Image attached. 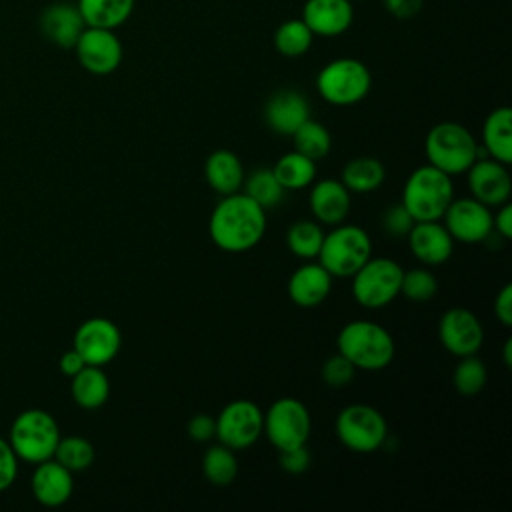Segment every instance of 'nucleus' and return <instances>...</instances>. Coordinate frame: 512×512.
Listing matches in <instances>:
<instances>
[{"label":"nucleus","mask_w":512,"mask_h":512,"mask_svg":"<svg viewBox=\"0 0 512 512\" xmlns=\"http://www.w3.org/2000/svg\"><path fill=\"white\" fill-rule=\"evenodd\" d=\"M208 232L220 250L246 252L266 232V210L244 192L226 194L210 214Z\"/></svg>","instance_id":"f257e3e1"},{"label":"nucleus","mask_w":512,"mask_h":512,"mask_svg":"<svg viewBox=\"0 0 512 512\" xmlns=\"http://www.w3.org/2000/svg\"><path fill=\"white\" fill-rule=\"evenodd\" d=\"M336 346L356 370L368 372L384 370L392 362L396 350L392 334L370 320H352L344 324L338 332Z\"/></svg>","instance_id":"f03ea898"},{"label":"nucleus","mask_w":512,"mask_h":512,"mask_svg":"<svg viewBox=\"0 0 512 512\" xmlns=\"http://www.w3.org/2000/svg\"><path fill=\"white\" fill-rule=\"evenodd\" d=\"M454 200V182L446 172L424 164L410 172L402 190V204L416 222L442 220Z\"/></svg>","instance_id":"7ed1b4c3"},{"label":"nucleus","mask_w":512,"mask_h":512,"mask_svg":"<svg viewBox=\"0 0 512 512\" xmlns=\"http://www.w3.org/2000/svg\"><path fill=\"white\" fill-rule=\"evenodd\" d=\"M60 436V426L50 412L42 408H28L12 420L8 442L18 460L40 464L54 456Z\"/></svg>","instance_id":"20e7f679"},{"label":"nucleus","mask_w":512,"mask_h":512,"mask_svg":"<svg viewBox=\"0 0 512 512\" xmlns=\"http://www.w3.org/2000/svg\"><path fill=\"white\" fill-rule=\"evenodd\" d=\"M424 154L430 166L448 176L464 174L478 156V142L472 132L458 122L432 126L424 140Z\"/></svg>","instance_id":"39448f33"},{"label":"nucleus","mask_w":512,"mask_h":512,"mask_svg":"<svg viewBox=\"0 0 512 512\" xmlns=\"http://www.w3.org/2000/svg\"><path fill=\"white\" fill-rule=\"evenodd\" d=\"M372 256L368 232L356 224H336L324 234L318 262L332 278H350Z\"/></svg>","instance_id":"423d86ee"},{"label":"nucleus","mask_w":512,"mask_h":512,"mask_svg":"<svg viewBox=\"0 0 512 512\" xmlns=\"http://www.w3.org/2000/svg\"><path fill=\"white\" fill-rule=\"evenodd\" d=\"M372 86L368 66L356 58H336L316 76L318 94L334 106H352L364 100Z\"/></svg>","instance_id":"0eeeda50"},{"label":"nucleus","mask_w":512,"mask_h":512,"mask_svg":"<svg viewBox=\"0 0 512 512\" xmlns=\"http://www.w3.org/2000/svg\"><path fill=\"white\" fill-rule=\"evenodd\" d=\"M404 268L392 258H368L350 278L354 300L368 310L388 306L400 294Z\"/></svg>","instance_id":"6e6552de"},{"label":"nucleus","mask_w":512,"mask_h":512,"mask_svg":"<svg viewBox=\"0 0 512 512\" xmlns=\"http://www.w3.org/2000/svg\"><path fill=\"white\" fill-rule=\"evenodd\" d=\"M336 436L352 452L370 454L382 448L388 436V422L380 410L370 404H350L336 416Z\"/></svg>","instance_id":"1a4fd4ad"},{"label":"nucleus","mask_w":512,"mask_h":512,"mask_svg":"<svg viewBox=\"0 0 512 512\" xmlns=\"http://www.w3.org/2000/svg\"><path fill=\"white\" fill-rule=\"evenodd\" d=\"M312 432V418L304 402L292 396L278 398L264 412L262 434L268 442L282 450H290L296 446H304Z\"/></svg>","instance_id":"9d476101"},{"label":"nucleus","mask_w":512,"mask_h":512,"mask_svg":"<svg viewBox=\"0 0 512 512\" xmlns=\"http://www.w3.org/2000/svg\"><path fill=\"white\" fill-rule=\"evenodd\" d=\"M264 426V412L252 400L240 398L228 402L216 416V438L232 450L250 448Z\"/></svg>","instance_id":"9b49d317"},{"label":"nucleus","mask_w":512,"mask_h":512,"mask_svg":"<svg viewBox=\"0 0 512 512\" xmlns=\"http://www.w3.org/2000/svg\"><path fill=\"white\" fill-rule=\"evenodd\" d=\"M442 224L450 232L454 242L480 244L492 236V210L476 198H454L444 216Z\"/></svg>","instance_id":"f8f14e48"},{"label":"nucleus","mask_w":512,"mask_h":512,"mask_svg":"<svg viewBox=\"0 0 512 512\" xmlns=\"http://www.w3.org/2000/svg\"><path fill=\"white\" fill-rule=\"evenodd\" d=\"M122 346V334L118 326L102 316L84 320L72 340V348L84 358L90 366H106L112 362Z\"/></svg>","instance_id":"ddd939ff"},{"label":"nucleus","mask_w":512,"mask_h":512,"mask_svg":"<svg viewBox=\"0 0 512 512\" xmlns=\"http://www.w3.org/2000/svg\"><path fill=\"white\" fill-rule=\"evenodd\" d=\"M80 66L94 74H112L122 62V42L114 30L86 26L74 44Z\"/></svg>","instance_id":"4468645a"},{"label":"nucleus","mask_w":512,"mask_h":512,"mask_svg":"<svg viewBox=\"0 0 512 512\" xmlns=\"http://www.w3.org/2000/svg\"><path fill=\"white\" fill-rule=\"evenodd\" d=\"M438 338L450 354L462 358L480 350L484 344V328L474 312L456 306L440 316Z\"/></svg>","instance_id":"2eb2a0df"},{"label":"nucleus","mask_w":512,"mask_h":512,"mask_svg":"<svg viewBox=\"0 0 512 512\" xmlns=\"http://www.w3.org/2000/svg\"><path fill=\"white\" fill-rule=\"evenodd\" d=\"M506 166L508 164H502L490 156L476 158L466 170L470 196L488 208L506 204L512 194V178Z\"/></svg>","instance_id":"dca6fc26"},{"label":"nucleus","mask_w":512,"mask_h":512,"mask_svg":"<svg viewBox=\"0 0 512 512\" xmlns=\"http://www.w3.org/2000/svg\"><path fill=\"white\" fill-rule=\"evenodd\" d=\"M406 240L412 256L426 266L444 264L454 250V240L440 220L414 222Z\"/></svg>","instance_id":"f3484780"},{"label":"nucleus","mask_w":512,"mask_h":512,"mask_svg":"<svg viewBox=\"0 0 512 512\" xmlns=\"http://www.w3.org/2000/svg\"><path fill=\"white\" fill-rule=\"evenodd\" d=\"M30 490L38 504L46 508H58L66 504L74 492V478L68 468H64L54 458L34 464L30 478Z\"/></svg>","instance_id":"a211bd4d"},{"label":"nucleus","mask_w":512,"mask_h":512,"mask_svg":"<svg viewBox=\"0 0 512 512\" xmlns=\"http://www.w3.org/2000/svg\"><path fill=\"white\" fill-rule=\"evenodd\" d=\"M40 34L58 48H74L78 36L86 28L80 10L70 2L48 4L38 18Z\"/></svg>","instance_id":"6ab92c4d"},{"label":"nucleus","mask_w":512,"mask_h":512,"mask_svg":"<svg viewBox=\"0 0 512 512\" xmlns=\"http://www.w3.org/2000/svg\"><path fill=\"white\" fill-rule=\"evenodd\" d=\"M308 118H310L308 100L300 92L290 88L274 92L264 106L266 126L280 136H292L296 128L302 126Z\"/></svg>","instance_id":"aec40b11"},{"label":"nucleus","mask_w":512,"mask_h":512,"mask_svg":"<svg viewBox=\"0 0 512 512\" xmlns=\"http://www.w3.org/2000/svg\"><path fill=\"white\" fill-rule=\"evenodd\" d=\"M332 280L320 262L304 260L288 278V296L300 308H316L328 298Z\"/></svg>","instance_id":"412c9836"},{"label":"nucleus","mask_w":512,"mask_h":512,"mask_svg":"<svg viewBox=\"0 0 512 512\" xmlns=\"http://www.w3.org/2000/svg\"><path fill=\"white\" fill-rule=\"evenodd\" d=\"M350 194L352 192L340 180L322 178L314 182L308 196V204L314 220L324 226L342 224L350 212V204H352Z\"/></svg>","instance_id":"4be33fe9"},{"label":"nucleus","mask_w":512,"mask_h":512,"mask_svg":"<svg viewBox=\"0 0 512 512\" xmlns=\"http://www.w3.org/2000/svg\"><path fill=\"white\" fill-rule=\"evenodd\" d=\"M302 20L314 36H340L354 20L350 0H306Z\"/></svg>","instance_id":"5701e85b"},{"label":"nucleus","mask_w":512,"mask_h":512,"mask_svg":"<svg viewBox=\"0 0 512 512\" xmlns=\"http://www.w3.org/2000/svg\"><path fill=\"white\" fill-rule=\"evenodd\" d=\"M244 166L230 150H214L204 162V178L220 196L240 192L244 184Z\"/></svg>","instance_id":"b1692460"},{"label":"nucleus","mask_w":512,"mask_h":512,"mask_svg":"<svg viewBox=\"0 0 512 512\" xmlns=\"http://www.w3.org/2000/svg\"><path fill=\"white\" fill-rule=\"evenodd\" d=\"M482 148L502 164L512 162V110L508 106L494 108L482 126Z\"/></svg>","instance_id":"393cba45"},{"label":"nucleus","mask_w":512,"mask_h":512,"mask_svg":"<svg viewBox=\"0 0 512 512\" xmlns=\"http://www.w3.org/2000/svg\"><path fill=\"white\" fill-rule=\"evenodd\" d=\"M70 394L72 400L84 410H96L104 406L110 396V380L102 366L86 364L78 374H74Z\"/></svg>","instance_id":"a878e982"},{"label":"nucleus","mask_w":512,"mask_h":512,"mask_svg":"<svg viewBox=\"0 0 512 512\" xmlns=\"http://www.w3.org/2000/svg\"><path fill=\"white\" fill-rule=\"evenodd\" d=\"M134 2L136 0H76V6L86 26L116 30L130 18Z\"/></svg>","instance_id":"bb28decb"},{"label":"nucleus","mask_w":512,"mask_h":512,"mask_svg":"<svg viewBox=\"0 0 512 512\" xmlns=\"http://www.w3.org/2000/svg\"><path fill=\"white\" fill-rule=\"evenodd\" d=\"M386 178L384 164L374 156H358L342 168V184L354 194H368L382 186Z\"/></svg>","instance_id":"cd10ccee"},{"label":"nucleus","mask_w":512,"mask_h":512,"mask_svg":"<svg viewBox=\"0 0 512 512\" xmlns=\"http://www.w3.org/2000/svg\"><path fill=\"white\" fill-rule=\"evenodd\" d=\"M272 172L284 190H302L316 180V162L292 150L276 160Z\"/></svg>","instance_id":"c85d7f7f"},{"label":"nucleus","mask_w":512,"mask_h":512,"mask_svg":"<svg viewBox=\"0 0 512 512\" xmlns=\"http://www.w3.org/2000/svg\"><path fill=\"white\" fill-rule=\"evenodd\" d=\"M202 474L214 486H228L238 476L236 450L224 444H212L202 456Z\"/></svg>","instance_id":"c756f323"},{"label":"nucleus","mask_w":512,"mask_h":512,"mask_svg":"<svg viewBox=\"0 0 512 512\" xmlns=\"http://www.w3.org/2000/svg\"><path fill=\"white\" fill-rule=\"evenodd\" d=\"M324 230L316 220H296L286 232L288 250L300 260H314L320 252Z\"/></svg>","instance_id":"7c9ffc66"},{"label":"nucleus","mask_w":512,"mask_h":512,"mask_svg":"<svg viewBox=\"0 0 512 512\" xmlns=\"http://www.w3.org/2000/svg\"><path fill=\"white\" fill-rule=\"evenodd\" d=\"M244 194H248L254 202H258L264 210L276 208L282 200L286 190L276 180L272 168H258L244 176Z\"/></svg>","instance_id":"2f4dec72"},{"label":"nucleus","mask_w":512,"mask_h":512,"mask_svg":"<svg viewBox=\"0 0 512 512\" xmlns=\"http://www.w3.org/2000/svg\"><path fill=\"white\" fill-rule=\"evenodd\" d=\"M312 40H314V34L304 24L302 18L284 20L274 32V46L286 58H298L306 54L312 46Z\"/></svg>","instance_id":"473e14b6"},{"label":"nucleus","mask_w":512,"mask_h":512,"mask_svg":"<svg viewBox=\"0 0 512 512\" xmlns=\"http://www.w3.org/2000/svg\"><path fill=\"white\" fill-rule=\"evenodd\" d=\"M292 142L294 150L312 158L314 162L326 158L332 148V136L328 128L312 118H308L302 126L296 128V132L292 134Z\"/></svg>","instance_id":"72a5a7b5"},{"label":"nucleus","mask_w":512,"mask_h":512,"mask_svg":"<svg viewBox=\"0 0 512 512\" xmlns=\"http://www.w3.org/2000/svg\"><path fill=\"white\" fill-rule=\"evenodd\" d=\"M52 458L74 474L92 466L96 450L92 442L84 436H60Z\"/></svg>","instance_id":"f704fd0d"},{"label":"nucleus","mask_w":512,"mask_h":512,"mask_svg":"<svg viewBox=\"0 0 512 512\" xmlns=\"http://www.w3.org/2000/svg\"><path fill=\"white\" fill-rule=\"evenodd\" d=\"M452 382H454L456 392L462 396H474V394L482 392L488 382L486 364L476 354L462 356L454 368Z\"/></svg>","instance_id":"c9c22d12"},{"label":"nucleus","mask_w":512,"mask_h":512,"mask_svg":"<svg viewBox=\"0 0 512 512\" xmlns=\"http://www.w3.org/2000/svg\"><path fill=\"white\" fill-rule=\"evenodd\" d=\"M438 292V280L428 268H410L402 272L400 294L412 302H428Z\"/></svg>","instance_id":"e433bc0d"},{"label":"nucleus","mask_w":512,"mask_h":512,"mask_svg":"<svg viewBox=\"0 0 512 512\" xmlns=\"http://www.w3.org/2000/svg\"><path fill=\"white\" fill-rule=\"evenodd\" d=\"M354 374H356L354 364L346 356H342L340 352L330 356L322 366V380L330 388L348 386L354 380Z\"/></svg>","instance_id":"4c0bfd02"},{"label":"nucleus","mask_w":512,"mask_h":512,"mask_svg":"<svg viewBox=\"0 0 512 512\" xmlns=\"http://www.w3.org/2000/svg\"><path fill=\"white\" fill-rule=\"evenodd\" d=\"M414 218L412 214L406 210V206L402 202L398 204H390L384 212H382V218H380V224H382V230L392 236V238H402V236H408L410 228L414 226Z\"/></svg>","instance_id":"58836bf2"},{"label":"nucleus","mask_w":512,"mask_h":512,"mask_svg":"<svg viewBox=\"0 0 512 512\" xmlns=\"http://www.w3.org/2000/svg\"><path fill=\"white\" fill-rule=\"evenodd\" d=\"M18 456L14 454L10 442L0 436V492L10 488L18 476Z\"/></svg>","instance_id":"ea45409f"},{"label":"nucleus","mask_w":512,"mask_h":512,"mask_svg":"<svg viewBox=\"0 0 512 512\" xmlns=\"http://www.w3.org/2000/svg\"><path fill=\"white\" fill-rule=\"evenodd\" d=\"M280 466L288 474H302L304 470H308L310 452H308L306 444L290 448V450H282L280 452Z\"/></svg>","instance_id":"a19ab883"},{"label":"nucleus","mask_w":512,"mask_h":512,"mask_svg":"<svg viewBox=\"0 0 512 512\" xmlns=\"http://www.w3.org/2000/svg\"><path fill=\"white\" fill-rule=\"evenodd\" d=\"M186 432L196 442H208V440L216 438V418H212L208 414H196L188 420Z\"/></svg>","instance_id":"79ce46f5"},{"label":"nucleus","mask_w":512,"mask_h":512,"mask_svg":"<svg viewBox=\"0 0 512 512\" xmlns=\"http://www.w3.org/2000/svg\"><path fill=\"white\" fill-rule=\"evenodd\" d=\"M494 314L504 326H512V284H504L494 298Z\"/></svg>","instance_id":"37998d69"},{"label":"nucleus","mask_w":512,"mask_h":512,"mask_svg":"<svg viewBox=\"0 0 512 512\" xmlns=\"http://www.w3.org/2000/svg\"><path fill=\"white\" fill-rule=\"evenodd\" d=\"M492 230H496L502 240L512 238V204L506 202L498 206V212L492 214Z\"/></svg>","instance_id":"c03bdc74"},{"label":"nucleus","mask_w":512,"mask_h":512,"mask_svg":"<svg viewBox=\"0 0 512 512\" xmlns=\"http://www.w3.org/2000/svg\"><path fill=\"white\" fill-rule=\"evenodd\" d=\"M384 8L396 18H412L420 12L422 0H384Z\"/></svg>","instance_id":"a18cd8bd"},{"label":"nucleus","mask_w":512,"mask_h":512,"mask_svg":"<svg viewBox=\"0 0 512 512\" xmlns=\"http://www.w3.org/2000/svg\"><path fill=\"white\" fill-rule=\"evenodd\" d=\"M58 366H60V372L64 374V376H74V374H78L84 366H86V362H84V358L74 350V348H70V350H66L62 356H60V360H58Z\"/></svg>","instance_id":"49530a36"},{"label":"nucleus","mask_w":512,"mask_h":512,"mask_svg":"<svg viewBox=\"0 0 512 512\" xmlns=\"http://www.w3.org/2000/svg\"><path fill=\"white\" fill-rule=\"evenodd\" d=\"M502 358H504V364L510 368L512 366V338H508L504 342V348H502Z\"/></svg>","instance_id":"de8ad7c7"}]
</instances>
